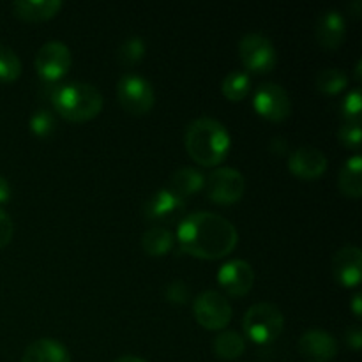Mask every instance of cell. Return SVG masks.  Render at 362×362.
<instances>
[{"instance_id": "6da1fadb", "label": "cell", "mask_w": 362, "mask_h": 362, "mask_svg": "<svg viewBox=\"0 0 362 362\" xmlns=\"http://www.w3.org/2000/svg\"><path fill=\"white\" fill-rule=\"evenodd\" d=\"M177 239L184 253L202 260H219L239 243L235 225L214 212H193L179 223Z\"/></svg>"}, {"instance_id": "7a4b0ae2", "label": "cell", "mask_w": 362, "mask_h": 362, "mask_svg": "<svg viewBox=\"0 0 362 362\" xmlns=\"http://www.w3.org/2000/svg\"><path fill=\"white\" fill-rule=\"evenodd\" d=\"M187 154L200 166L221 165L232 148V136L225 124L212 117H198L187 124L184 133Z\"/></svg>"}, {"instance_id": "3957f363", "label": "cell", "mask_w": 362, "mask_h": 362, "mask_svg": "<svg viewBox=\"0 0 362 362\" xmlns=\"http://www.w3.org/2000/svg\"><path fill=\"white\" fill-rule=\"evenodd\" d=\"M103 95L87 81H67L52 88V105L69 122H87L103 110Z\"/></svg>"}, {"instance_id": "277c9868", "label": "cell", "mask_w": 362, "mask_h": 362, "mask_svg": "<svg viewBox=\"0 0 362 362\" xmlns=\"http://www.w3.org/2000/svg\"><path fill=\"white\" fill-rule=\"evenodd\" d=\"M243 327L251 341L257 345H269L283 332L285 317L276 304L257 303L244 313Z\"/></svg>"}, {"instance_id": "5b68a950", "label": "cell", "mask_w": 362, "mask_h": 362, "mask_svg": "<svg viewBox=\"0 0 362 362\" xmlns=\"http://www.w3.org/2000/svg\"><path fill=\"white\" fill-rule=\"evenodd\" d=\"M117 98L120 106L131 115H145L154 106V87L147 78L134 73H126L117 83Z\"/></svg>"}, {"instance_id": "8992f818", "label": "cell", "mask_w": 362, "mask_h": 362, "mask_svg": "<svg viewBox=\"0 0 362 362\" xmlns=\"http://www.w3.org/2000/svg\"><path fill=\"white\" fill-rule=\"evenodd\" d=\"M207 198L218 205L237 204L246 191V179L235 168L221 166L212 170L205 179L204 186Z\"/></svg>"}, {"instance_id": "52a82bcc", "label": "cell", "mask_w": 362, "mask_h": 362, "mask_svg": "<svg viewBox=\"0 0 362 362\" xmlns=\"http://www.w3.org/2000/svg\"><path fill=\"white\" fill-rule=\"evenodd\" d=\"M239 57L246 71L257 74L271 73L278 64V52L272 41L258 32H251L240 39Z\"/></svg>"}, {"instance_id": "ba28073f", "label": "cell", "mask_w": 362, "mask_h": 362, "mask_svg": "<svg viewBox=\"0 0 362 362\" xmlns=\"http://www.w3.org/2000/svg\"><path fill=\"white\" fill-rule=\"evenodd\" d=\"M193 315L207 331H221L232 320V306L225 296L216 290H207L194 299Z\"/></svg>"}, {"instance_id": "9c48e42d", "label": "cell", "mask_w": 362, "mask_h": 362, "mask_svg": "<svg viewBox=\"0 0 362 362\" xmlns=\"http://www.w3.org/2000/svg\"><path fill=\"white\" fill-rule=\"evenodd\" d=\"M71 49L62 41H48L37 49L34 59L35 71L46 83H57L71 69Z\"/></svg>"}, {"instance_id": "30bf717a", "label": "cell", "mask_w": 362, "mask_h": 362, "mask_svg": "<svg viewBox=\"0 0 362 362\" xmlns=\"http://www.w3.org/2000/svg\"><path fill=\"white\" fill-rule=\"evenodd\" d=\"M253 108L258 115L271 122H283L292 113V99L281 85L265 81L255 90Z\"/></svg>"}, {"instance_id": "8fae6325", "label": "cell", "mask_w": 362, "mask_h": 362, "mask_svg": "<svg viewBox=\"0 0 362 362\" xmlns=\"http://www.w3.org/2000/svg\"><path fill=\"white\" fill-rule=\"evenodd\" d=\"M218 283L228 296L244 297L253 288V267L246 260L226 262L218 271Z\"/></svg>"}, {"instance_id": "7c38bea8", "label": "cell", "mask_w": 362, "mask_h": 362, "mask_svg": "<svg viewBox=\"0 0 362 362\" xmlns=\"http://www.w3.org/2000/svg\"><path fill=\"white\" fill-rule=\"evenodd\" d=\"M288 170L296 177L304 180L318 179L327 170V156L320 151V148L304 147L296 148L292 154L288 156Z\"/></svg>"}, {"instance_id": "4fadbf2b", "label": "cell", "mask_w": 362, "mask_h": 362, "mask_svg": "<svg viewBox=\"0 0 362 362\" xmlns=\"http://www.w3.org/2000/svg\"><path fill=\"white\" fill-rule=\"evenodd\" d=\"M332 276L343 288H356L362 279V251L345 246L332 258Z\"/></svg>"}, {"instance_id": "5bb4252c", "label": "cell", "mask_w": 362, "mask_h": 362, "mask_svg": "<svg viewBox=\"0 0 362 362\" xmlns=\"http://www.w3.org/2000/svg\"><path fill=\"white\" fill-rule=\"evenodd\" d=\"M299 352L310 362H329L338 356V341L322 329H310L300 336Z\"/></svg>"}, {"instance_id": "9a60e30c", "label": "cell", "mask_w": 362, "mask_h": 362, "mask_svg": "<svg viewBox=\"0 0 362 362\" xmlns=\"http://www.w3.org/2000/svg\"><path fill=\"white\" fill-rule=\"evenodd\" d=\"M186 209V200L165 187L152 194L144 207V216L148 221H172Z\"/></svg>"}, {"instance_id": "2e32d148", "label": "cell", "mask_w": 362, "mask_h": 362, "mask_svg": "<svg viewBox=\"0 0 362 362\" xmlns=\"http://www.w3.org/2000/svg\"><path fill=\"white\" fill-rule=\"evenodd\" d=\"M315 35L322 48L336 49L341 46L346 35V21L339 11L327 9L317 18L315 25Z\"/></svg>"}, {"instance_id": "e0dca14e", "label": "cell", "mask_w": 362, "mask_h": 362, "mask_svg": "<svg viewBox=\"0 0 362 362\" xmlns=\"http://www.w3.org/2000/svg\"><path fill=\"white\" fill-rule=\"evenodd\" d=\"M21 362H71V354L57 339L41 338L25 349Z\"/></svg>"}, {"instance_id": "ac0fdd59", "label": "cell", "mask_w": 362, "mask_h": 362, "mask_svg": "<svg viewBox=\"0 0 362 362\" xmlns=\"http://www.w3.org/2000/svg\"><path fill=\"white\" fill-rule=\"evenodd\" d=\"M62 9L60 0H16L13 2L14 16L23 21L52 20Z\"/></svg>"}, {"instance_id": "d6986e66", "label": "cell", "mask_w": 362, "mask_h": 362, "mask_svg": "<svg viewBox=\"0 0 362 362\" xmlns=\"http://www.w3.org/2000/svg\"><path fill=\"white\" fill-rule=\"evenodd\" d=\"M205 186V175L200 170L193 168V166H182V168L175 170L170 177L168 189L175 193L177 197L186 200L191 194H197L198 191L204 189Z\"/></svg>"}, {"instance_id": "ffe728a7", "label": "cell", "mask_w": 362, "mask_h": 362, "mask_svg": "<svg viewBox=\"0 0 362 362\" xmlns=\"http://www.w3.org/2000/svg\"><path fill=\"white\" fill-rule=\"evenodd\" d=\"M338 186L345 197L357 198L362 194V158L361 154L352 156L341 166L338 175Z\"/></svg>"}, {"instance_id": "44dd1931", "label": "cell", "mask_w": 362, "mask_h": 362, "mask_svg": "<svg viewBox=\"0 0 362 362\" xmlns=\"http://www.w3.org/2000/svg\"><path fill=\"white\" fill-rule=\"evenodd\" d=\"M175 237L165 226H152L141 235V247L151 257H165L172 251Z\"/></svg>"}, {"instance_id": "7402d4cb", "label": "cell", "mask_w": 362, "mask_h": 362, "mask_svg": "<svg viewBox=\"0 0 362 362\" xmlns=\"http://www.w3.org/2000/svg\"><path fill=\"white\" fill-rule=\"evenodd\" d=\"M246 350V341L243 336L235 331H225L216 336L214 339V352L219 359L233 361L239 359Z\"/></svg>"}, {"instance_id": "603a6c76", "label": "cell", "mask_w": 362, "mask_h": 362, "mask_svg": "<svg viewBox=\"0 0 362 362\" xmlns=\"http://www.w3.org/2000/svg\"><path fill=\"white\" fill-rule=\"evenodd\" d=\"M251 90V78L246 71H230L221 83V92L228 101H243Z\"/></svg>"}, {"instance_id": "cb8c5ba5", "label": "cell", "mask_w": 362, "mask_h": 362, "mask_svg": "<svg viewBox=\"0 0 362 362\" xmlns=\"http://www.w3.org/2000/svg\"><path fill=\"white\" fill-rule=\"evenodd\" d=\"M349 85V76L338 67H325L317 76V88L325 95H336L345 90Z\"/></svg>"}, {"instance_id": "d4e9b609", "label": "cell", "mask_w": 362, "mask_h": 362, "mask_svg": "<svg viewBox=\"0 0 362 362\" xmlns=\"http://www.w3.org/2000/svg\"><path fill=\"white\" fill-rule=\"evenodd\" d=\"M21 74V60L9 46L0 42V81L13 83Z\"/></svg>"}, {"instance_id": "484cf974", "label": "cell", "mask_w": 362, "mask_h": 362, "mask_svg": "<svg viewBox=\"0 0 362 362\" xmlns=\"http://www.w3.org/2000/svg\"><path fill=\"white\" fill-rule=\"evenodd\" d=\"M145 52H147V46H145V41L141 37H129L119 46V62L122 66L131 67L136 66L138 62H141V59L145 57Z\"/></svg>"}, {"instance_id": "4316f807", "label": "cell", "mask_w": 362, "mask_h": 362, "mask_svg": "<svg viewBox=\"0 0 362 362\" xmlns=\"http://www.w3.org/2000/svg\"><path fill=\"white\" fill-rule=\"evenodd\" d=\"M28 126H30L32 134L39 138H46L55 131L57 120L53 113L48 112V110H35L32 113L30 120H28Z\"/></svg>"}, {"instance_id": "83f0119b", "label": "cell", "mask_w": 362, "mask_h": 362, "mask_svg": "<svg viewBox=\"0 0 362 362\" xmlns=\"http://www.w3.org/2000/svg\"><path fill=\"white\" fill-rule=\"evenodd\" d=\"M339 112L345 122H361V112H362V94L361 88H354L349 94L343 98L341 105H339Z\"/></svg>"}, {"instance_id": "f1b7e54d", "label": "cell", "mask_w": 362, "mask_h": 362, "mask_svg": "<svg viewBox=\"0 0 362 362\" xmlns=\"http://www.w3.org/2000/svg\"><path fill=\"white\" fill-rule=\"evenodd\" d=\"M338 138L343 147L346 148H359L361 147V122H345L338 131Z\"/></svg>"}, {"instance_id": "f546056e", "label": "cell", "mask_w": 362, "mask_h": 362, "mask_svg": "<svg viewBox=\"0 0 362 362\" xmlns=\"http://www.w3.org/2000/svg\"><path fill=\"white\" fill-rule=\"evenodd\" d=\"M166 300L173 304H184L187 300V286L182 281H172L165 288Z\"/></svg>"}, {"instance_id": "4dcf8cb0", "label": "cell", "mask_w": 362, "mask_h": 362, "mask_svg": "<svg viewBox=\"0 0 362 362\" xmlns=\"http://www.w3.org/2000/svg\"><path fill=\"white\" fill-rule=\"evenodd\" d=\"M13 233H14V226H13V219L9 218L4 209H0V250L6 247L7 244L11 243L13 239Z\"/></svg>"}, {"instance_id": "1f68e13d", "label": "cell", "mask_w": 362, "mask_h": 362, "mask_svg": "<svg viewBox=\"0 0 362 362\" xmlns=\"http://www.w3.org/2000/svg\"><path fill=\"white\" fill-rule=\"evenodd\" d=\"M345 336H346V343H349V345L352 346L354 350L361 349V346H362V331H361L359 325H357V324L350 325V327L346 329Z\"/></svg>"}, {"instance_id": "d6a6232c", "label": "cell", "mask_w": 362, "mask_h": 362, "mask_svg": "<svg viewBox=\"0 0 362 362\" xmlns=\"http://www.w3.org/2000/svg\"><path fill=\"white\" fill-rule=\"evenodd\" d=\"M11 198V186L6 177L0 175V205L7 204Z\"/></svg>"}, {"instance_id": "836d02e7", "label": "cell", "mask_w": 362, "mask_h": 362, "mask_svg": "<svg viewBox=\"0 0 362 362\" xmlns=\"http://www.w3.org/2000/svg\"><path fill=\"white\" fill-rule=\"evenodd\" d=\"M361 300H362L361 293H356V296L352 297V310H354V315H356V317H361V315H362Z\"/></svg>"}, {"instance_id": "e575fe53", "label": "cell", "mask_w": 362, "mask_h": 362, "mask_svg": "<svg viewBox=\"0 0 362 362\" xmlns=\"http://www.w3.org/2000/svg\"><path fill=\"white\" fill-rule=\"evenodd\" d=\"M113 362H147V361L141 359V357H136V356H122Z\"/></svg>"}, {"instance_id": "d590c367", "label": "cell", "mask_w": 362, "mask_h": 362, "mask_svg": "<svg viewBox=\"0 0 362 362\" xmlns=\"http://www.w3.org/2000/svg\"><path fill=\"white\" fill-rule=\"evenodd\" d=\"M356 80H357V81L362 80V59L357 60V66H356Z\"/></svg>"}]
</instances>
